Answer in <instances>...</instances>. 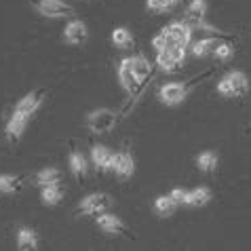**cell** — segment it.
<instances>
[{
    "label": "cell",
    "instance_id": "18",
    "mask_svg": "<svg viewBox=\"0 0 251 251\" xmlns=\"http://www.w3.org/2000/svg\"><path fill=\"white\" fill-rule=\"evenodd\" d=\"M218 152H213V150H205V152H201V154L197 156V165H199V169L201 171H213L215 167H218Z\"/></svg>",
    "mask_w": 251,
    "mask_h": 251
},
{
    "label": "cell",
    "instance_id": "10",
    "mask_svg": "<svg viewBox=\"0 0 251 251\" xmlns=\"http://www.w3.org/2000/svg\"><path fill=\"white\" fill-rule=\"evenodd\" d=\"M40 103H43V91L27 93L25 97H22V100H19L15 112H22V114H25V116H32V114L40 108Z\"/></svg>",
    "mask_w": 251,
    "mask_h": 251
},
{
    "label": "cell",
    "instance_id": "2",
    "mask_svg": "<svg viewBox=\"0 0 251 251\" xmlns=\"http://www.w3.org/2000/svg\"><path fill=\"white\" fill-rule=\"evenodd\" d=\"M110 207H112V197L108 192H95V194H89L87 199H82L80 211L87 215H101Z\"/></svg>",
    "mask_w": 251,
    "mask_h": 251
},
{
    "label": "cell",
    "instance_id": "31",
    "mask_svg": "<svg viewBox=\"0 0 251 251\" xmlns=\"http://www.w3.org/2000/svg\"><path fill=\"white\" fill-rule=\"evenodd\" d=\"M218 93L224 95V97H234V91H232V85H230L228 78H222L218 82Z\"/></svg>",
    "mask_w": 251,
    "mask_h": 251
},
{
    "label": "cell",
    "instance_id": "15",
    "mask_svg": "<svg viewBox=\"0 0 251 251\" xmlns=\"http://www.w3.org/2000/svg\"><path fill=\"white\" fill-rule=\"evenodd\" d=\"M61 179V173L55 169V167H47V169L38 171L36 176H34V182H36V186L40 188H47V186H53V184H59Z\"/></svg>",
    "mask_w": 251,
    "mask_h": 251
},
{
    "label": "cell",
    "instance_id": "30",
    "mask_svg": "<svg viewBox=\"0 0 251 251\" xmlns=\"http://www.w3.org/2000/svg\"><path fill=\"white\" fill-rule=\"evenodd\" d=\"M213 53H215V57H218V59H228L230 55H232V47H230L228 43H220Z\"/></svg>",
    "mask_w": 251,
    "mask_h": 251
},
{
    "label": "cell",
    "instance_id": "16",
    "mask_svg": "<svg viewBox=\"0 0 251 251\" xmlns=\"http://www.w3.org/2000/svg\"><path fill=\"white\" fill-rule=\"evenodd\" d=\"M226 78L230 80V85H232V91H234V97H241V95H245L247 93V89H249V80H247V76L239 72V70H234V72H230Z\"/></svg>",
    "mask_w": 251,
    "mask_h": 251
},
{
    "label": "cell",
    "instance_id": "4",
    "mask_svg": "<svg viewBox=\"0 0 251 251\" xmlns=\"http://www.w3.org/2000/svg\"><path fill=\"white\" fill-rule=\"evenodd\" d=\"M188 95V89L182 85V82H169V85H163L158 89V97L160 101L167 103V106H177L182 103Z\"/></svg>",
    "mask_w": 251,
    "mask_h": 251
},
{
    "label": "cell",
    "instance_id": "1",
    "mask_svg": "<svg viewBox=\"0 0 251 251\" xmlns=\"http://www.w3.org/2000/svg\"><path fill=\"white\" fill-rule=\"evenodd\" d=\"M116 125V112L110 108H100L89 112L87 116V127L93 131V133H108Z\"/></svg>",
    "mask_w": 251,
    "mask_h": 251
},
{
    "label": "cell",
    "instance_id": "28",
    "mask_svg": "<svg viewBox=\"0 0 251 251\" xmlns=\"http://www.w3.org/2000/svg\"><path fill=\"white\" fill-rule=\"evenodd\" d=\"M152 47H154L156 51L160 53V51H165V49H169V47H173V45H171L169 36H167V34H165V30H163V32L158 34V36H154V38H152Z\"/></svg>",
    "mask_w": 251,
    "mask_h": 251
},
{
    "label": "cell",
    "instance_id": "12",
    "mask_svg": "<svg viewBox=\"0 0 251 251\" xmlns=\"http://www.w3.org/2000/svg\"><path fill=\"white\" fill-rule=\"evenodd\" d=\"M25 125H27V116L22 114V112H13L11 121L6 123V135H9V139H17L22 137V133L25 131Z\"/></svg>",
    "mask_w": 251,
    "mask_h": 251
},
{
    "label": "cell",
    "instance_id": "32",
    "mask_svg": "<svg viewBox=\"0 0 251 251\" xmlns=\"http://www.w3.org/2000/svg\"><path fill=\"white\" fill-rule=\"evenodd\" d=\"M176 2H177V0H176Z\"/></svg>",
    "mask_w": 251,
    "mask_h": 251
},
{
    "label": "cell",
    "instance_id": "14",
    "mask_svg": "<svg viewBox=\"0 0 251 251\" xmlns=\"http://www.w3.org/2000/svg\"><path fill=\"white\" fill-rule=\"evenodd\" d=\"M17 247H19V251H36V247H38L36 232L30 230V228H19V232H17Z\"/></svg>",
    "mask_w": 251,
    "mask_h": 251
},
{
    "label": "cell",
    "instance_id": "19",
    "mask_svg": "<svg viewBox=\"0 0 251 251\" xmlns=\"http://www.w3.org/2000/svg\"><path fill=\"white\" fill-rule=\"evenodd\" d=\"M70 169H72V173L78 179H85V176H87V160H85V156H82L80 152H72V154H70Z\"/></svg>",
    "mask_w": 251,
    "mask_h": 251
},
{
    "label": "cell",
    "instance_id": "11",
    "mask_svg": "<svg viewBox=\"0 0 251 251\" xmlns=\"http://www.w3.org/2000/svg\"><path fill=\"white\" fill-rule=\"evenodd\" d=\"M97 226H100L103 232H110V234H116V232H127V226L123 224L121 218H116L112 213H101L97 218Z\"/></svg>",
    "mask_w": 251,
    "mask_h": 251
},
{
    "label": "cell",
    "instance_id": "22",
    "mask_svg": "<svg viewBox=\"0 0 251 251\" xmlns=\"http://www.w3.org/2000/svg\"><path fill=\"white\" fill-rule=\"evenodd\" d=\"M19 188H22V177L19 176H9V173L0 176V192L13 194V192H17Z\"/></svg>",
    "mask_w": 251,
    "mask_h": 251
},
{
    "label": "cell",
    "instance_id": "29",
    "mask_svg": "<svg viewBox=\"0 0 251 251\" xmlns=\"http://www.w3.org/2000/svg\"><path fill=\"white\" fill-rule=\"evenodd\" d=\"M169 197L173 199V203H176V205H182V203L186 205V199H188V190H184V188H173Z\"/></svg>",
    "mask_w": 251,
    "mask_h": 251
},
{
    "label": "cell",
    "instance_id": "13",
    "mask_svg": "<svg viewBox=\"0 0 251 251\" xmlns=\"http://www.w3.org/2000/svg\"><path fill=\"white\" fill-rule=\"evenodd\" d=\"M209 201H211V190H209V188H205V186H199V188H192V190H188L186 205L205 207Z\"/></svg>",
    "mask_w": 251,
    "mask_h": 251
},
{
    "label": "cell",
    "instance_id": "20",
    "mask_svg": "<svg viewBox=\"0 0 251 251\" xmlns=\"http://www.w3.org/2000/svg\"><path fill=\"white\" fill-rule=\"evenodd\" d=\"M218 38H203V40H197V43L192 45V53L197 55V57H205L207 53H211L218 49Z\"/></svg>",
    "mask_w": 251,
    "mask_h": 251
},
{
    "label": "cell",
    "instance_id": "27",
    "mask_svg": "<svg viewBox=\"0 0 251 251\" xmlns=\"http://www.w3.org/2000/svg\"><path fill=\"white\" fill-rule=\"evenodd\" d=\"M173 4H176V0H148V9L150 11H156V13H165L173 9Z\"/></svg>",
    "mask_w": 251,
    "mask_h": 251
},
{
    "label": "cell",
    "instance_id": "5",
    "mask_svg": "<svg viewBox=\"0 0 251 251\" xmlns=\"http://www.w3.org/2000/svg\"><path fill=\"white\" fill-rule=\"evenodd\" d=\"M118 80H121V85H123V89L127 93L133 95L137 91L139 80L135 78V74H133V57H127V59L121 61V66H118Z\"/></svg>",
    "mask_w": 251,
    "mask_h": 251
},
{
    "label": "cell",
    "instance_id": "25",
    "mask_svg": "<svg viewBox=\"0 0 251 251\" xmlns=\"http://www.w3.org/2000/svg\"><path fill=\"white\" fill-rule=\"evenodd\" d=\"M205 13H207V0H192L186 9V17L205 19Z\"/></svg>",
    "mask_w": 251,
    "mask_h": 251
},
{
    "label": "cell",
    "instance_id": "26",
    "mask_svg": "<svg viewBox=\"0 0 251 251\" xmlns=\"http://www.w3.org/2000/svg\"><path fill=\"white\" fill-rule=\"evenodd\" d=\"M156 64H158L160 70H165V72H171V70H176L177 61L173 59V55L169 53V49H165V51H160L156 55Z\"/></svg>",
    "mask_w": 251,
    "mask_h": 251
},
{
    "label": "cell",
    "instance_id": "7",
    "mask_svg": "<svg viewBox=\"0 0 251 251\" xmlns=\"http://www.w3.org/2000/svg\"><path fill=\"white\" fill-rule=\"evenodd\" d=\"M91 156H93V163H95L97 169H101V171H112L114 169L116 154L108 148V146H93Z\"/></svg>",
    "mask_w": 251,
    "mask_h": 251
},
{
    "label": "cell",
    "instance_id": "23",
    "mask_svg": "<svg viewBox=\"0 0 251 251\" xmlns=\"http://www.w3.org/2000/svg\"><path fill=\"white\" fill-rule=\"evenodd\" d=\"M112 43L121 49H129V47H133V36H131V32L127 27H116L112 32Z\"/></svg>",
    "mask_w": 251,
    "mask_h": 251
},
{
    "label": "cell",
    "instance_id": "9",
    "mask_svg": "<svg viewBox=\"0 0 251 251\" xmlns=\"http://www.w3.org/2000/svg\"><path fill=\"white\" fill-rule=\"evenodd\" d=\"M112 171H116V176L123 177V179L131 177V176H133V171H135L133 156H131L129 152H118L116 158H114V169Z\"/></svg>",
    "mask_w": 251,
    "mask_h": 251
},
{
    "label": "cell",
    "instance_id": "6",
    "mask_svg": "<svg viewBox=\"0 0 251 251\" xmlns=\"http://www.w3.org/2000/svg\"><path fill=\"white\" fill-rule=\"evenodd\" d=\"M165 34L169 36L171 40V45H176V47H188V43H190V38H192V30L188 27L184 22H173L165 27Z\"/></svg>",
    "mask_w": 251,
    "mask_h": 251
},
{
    "label": "cell",
    "instance_id": "17",
    "mask_svg": "<svg viewBox=\"0 0 251 251\" xmlns=\"http://www.w3.org/2000/svg\"><path fill=\"white\" fill-rule=\"evenodd\" d=\"M61 197H64V188H61L59 184H53V186H47L43 188V192H40V199H43V203L49 205V207H53V205H57Z\"/></svg>",
    "mask_w": 251,
    "mask_h": 251
},
{
    "label": "cell",
    "instance_id": "8",
    "mask_svg": "<svg viewBox=\"0 0 251 251\" xmlns=\"http://www.w3.org/2000/svg\"><path fill=\"white\" fill-rule=\"evenodd\" d=\"M89 32H87V25L78 22V19H74V22H70L66 25V32H64V40L68 45H82L87 40Z\"/></svg>",
    "mask_w": 251,
    "mask_h": 251
},
{
    "label": "cell",
    "instance_id": "3",
    "mask_svg": "<svg viewBox=\"0 0 251 251\" xmlns=\"http://www.w3.org/2000/svg\"><path fill=\"white\" fill-rule=\"evenodd\" d=\"M34 6L45 17H66L74 13V6L61 0H34Z\"/></svg>",
    "mask_w": 251,
    "mask_h": 251
},
{
    "label": "cell",
    "instance_id": "21",
    "mask_svg": "<svg viewBox=\"0 0 251 251\" xmlns=\"http://www.w3.org/2000/svg\"><path fill=\"white\" fill-rule=\"evenodd\" d=\"M176 203H173L171 197H156L154 201V211L160 215V218H169V215L176 211Z\"/></svg>",
    "mask_w": 251,
    "mask_h": 251
},
{
    "label": "cell",
    "instance_id": "24",
    "mask_svg": "<svg viewBox=\"0 0 251 251\" xmlns=\"http://www.w3.org/2000/svg\"><path fill=\"white\" fill-rule=\"evenodd\" d=\"M133 74H135V78L142 82L148 78V74H150V64H148V59L144 57V55H137V57H133Z\"/></svg>",
    "mask_w": 251,
    "mask_h": 251
}]
</instances>
